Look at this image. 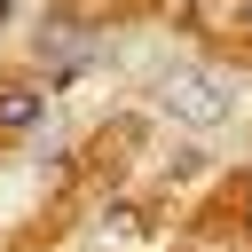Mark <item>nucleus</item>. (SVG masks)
Wrapping results in <instances>:
<instances>
[{
  "label": "nucleus",
  "instance_id": "obj_4",
  "mask_svg": "<svg viewBox=\"0 0 252 252\" xmlns=\"http://www.w3.org/2000/svg\"><path fill=\"white\" fill-rule=\"evenodd\" d=\"M244 16H252V0H244Z\"/></svg>",
  "mask_w": 252,
  "mask_h": 252
},
{
  "label": "nucleus",
  "instance_id": "obj_1",
  "mask_svg": "<svg viewBox=\"0 0 252 252\" xmlns=\"http://www.w3.org/2000/svg\"><path fill=\"white\" fill-rule=\"evenodd\" d=\"M158 102H165L173 118H189V126H220L236 94H228L220 79H205V71H165V79H158Z\"/></svg>",
  "mask_w": 252,
  "mask_h": 252
},
{
  "label": "nucleus",
  "instance_id": "obj_2",
  "mask_svg": "<svg viewBox=\"0 0 252 252\" xmlns=\"http://www.w3.org/2000/svg\"><path fill=\"white\" fill-rule=\"evenodd\" d=\"M39 110H47V94H39L32 79H8V87H0V134H32Z\"/></svg>",
  "mask_w": 252,
  "mask_h": 252
},
{
  "label": "nucleus",
  "instance_id": "obj_3",
  "mask_svg": "<svg viewBox=\"0 0 252 252\" xmlns=\"http://www.w3.org/2000/svg\"><path fill=\"white\" fill-rule=\"evenodd\" d=\"M244 228H252V197H244Z\"/></svg>",
  "mask_w": 252,
  "mask_h": 252
}]
</instances>
